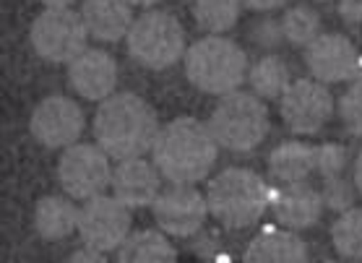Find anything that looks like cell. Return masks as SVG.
<instances>
[{
    "mask_svg": "<svg viewBox=\"0 0 362 263\" xmlns=\"http://www.w3.org/2000/svg\"><path fill=\"white\" fill-rule=\"evenodd\" d=\"M154 107L133 91H120L102 99L94 115V139L112 159L148 154L159 136Z\"/></svg>",
    "mask_w": 362,
    "mask_h": 263,
    "instance_id": "cell-1",
    "label": "cell"
},
{
    "mask_svg": "<svg viewBox=\"0 0 362 263\" xmlns=\"http://www.w3.org/2000/svg\"><path fill=\"white\" fill-rule=\"evenodd\" d=\"M219 144L209 123L196 117H177L167 123L157 136L151 148V159L159 167L162 177L170 182L196 185L206 180L211 167L216 165Z\"/></svg>",
    "mask_w": 362,
    "mask_h": 263,
    "instance_id": "cell-2",
    "label": "cell"
},
{
    "mask_svg": "<svg viewBox=\"0 0 362 263\" xmlns=\"http://www.w3.org/2000/svg\"><path fill=\"white\" fill-rule=\"evenodd\" d=\"M274 188L258 173L245 167H230L209 182L206 201L216 222L230 230H245L272 209Z\"/></svg>",
    "mask_w": 362,
    "mask_h": 263,
    "instance_id": "cell-3",
    "label": "cell"
},
{
    "mask_svg": "<svg viewBox=\"0 0 362 263\" xmlns=\"http://www.w3.org/2000/svg\"><path fill=\"white\" fill-rule=\"evenodd\" d=\"M247 55L238 42L211 34L185 49V76L206 94H230L247 78Z\"/></svg>",
    "mask_w": 362,
    "mask_h": 263,
    "instance_id": "cell-4",
    "label": "cell"
},
{
    "mask_svg": "<svg viewBox=\"0 0 362 263\" xmlns=\"http://www.w3.org/2000/svg\"><path fill=\"white\" fill-rule=\"evenodd\" d=\"M209 128L227 151H253L269 136V110L255 91L235 89L216 102Z\"/></svg>",
    "mask_w": 362,
    "mask_h": 263,
    "instance_id": "cell-5",
    "label": "cell"
},
{
    "mask_svg": "<svg viewBox=\"0 0 362 263\" xmlns=\"http://www.w3.org/2000/svg\"><path fill=\"white\" fill-rule=\"evenodd\" d=\"M128 55L139 66L151 71H165L185 58V29L167 11H148L133 21L125 37Z\"/></svg>",
    "mask_w": 362,
    "mask_h": 263,
    "instance_id": "cell-6",
    "label": "cell"
},
{
    "mask_svg": "<svg viewBox=\"0 0 362 263\" xmlns=\"http://www.w3.org/2000/svg\"><path fill=\"white\" fill-rule=\"evenodd\" d=\"M86 37H91L83 24L81 11L45 8L34 18L29 40L34 52L47 63H71L86 49Z\"/></svg>",
    "mask_w": 362,
    "mask_h": 263,
    "instance_id": "cell-7",
    "label": "cell"
},
{
    "mask_svg": "<svg viewBox=\"0 0 362 263\" xmlns=\"http://www.w3.org/2000/svg\"><path fill=\"white\" fill-rule=\"evenodd\" d=\"M110 159L112 156L99 144L68 146L58 162V180L66 196L89 201L99 193H107V188H112V173H115Z\"/></svg>",
    "mask_w": 362,
    "mask_h": 263,
    "instance_id": "cell-8",
    "label": "cell"
},
{
    "mask_svg": "<svg viewBox=\"0 0 362 263\" xmlns=\"http://www.w3.org/2000/svg\"><path fill=\"white\" fill-rule=\"evenodd\" d=\"M78 235L83 245L102 253H115L131 235V206L123 204L115 193H99L83 201L78 211Z\"/></svg>",
    "mask_w": 362,
    "mask_h": 263,
    "instance_id": "cell-9",
    "label": "cell"
},
{
    "mask_svg": "<svg viewBox=\"0 0 362 263\" xmlns=\"http://www.w3.org/2000/svg\"><path fill=\"white\" fill-rule=\"evenodd\" d=\"M281 120L297 136H313L334 115V97L318 78H295L279 97Z\"/></svg>",
    "mask_w": 362,
    "mask_h": 263,
    "instance_id": "cell-10",
    "label": "cell"
},
{
    "mask_svg": "<svg viewBox=\"0 0 362 263\" xmlns=\"http://www.w3.org/2000/svg\"><path fill=\"white\" fill-rule=\"evenodd\" d=\"M154 219L159 230H165L173 238H193L201 232L209 211V201L196 185H182V182H170L151 204Z\"/></svg>",
    "mask_w": 362,
    "mask_h": 263,
    "instance_id": "cell-11",
    "label": "cell"
},
{
    "mask_svg": "<svg viewBox=\"0 0 362 263\" xmlns=\"http://www.w3.org/2000/svg\"><path fill=\"white\" fill-rule=\"evenodd\" d=\"M32 136L47 148H68L78 144L83 133V112L74 99L47 97L34 107L29 120Z\"/></svg>",
    "mask_w": 362,
    "mask_h": 263,
    "instance_id": "cell-12",
    "label": "cell"
},
{
    "mask_svg": "<svg viewBox=\"0 0 362 263\" xmlns=\"http://www.w3.org/2000/svg\"><path fill=\"white\" fill-rule=\"evenodd\" d=\"M305 66L318 81L341 83L360 76L362 55L341 34H318L305 47Z\"/></svg>",
    "mask_w": 362,
    "mask_h": 263,
    "instance_id": "cell-13",
    "label": "cell"
},
{
    "mask_svg": "<svg viewBox=\"0 0 362 263\" xmlns=\"http://www.w3.org/2000/svg\"><path fill=\"white\" fill-rule=\"evenodd\" d=\"M162 173L154 165V159L146 162L144 156L120 159L112 173V193L131 209L151 206L162 193Z\"/></svg>",
    "mask_w": 362,
    "mask_h": 263,
    "instance_id": "cell-14",
    "label": "cell"
},
{
    "mask_svg": "<svg viewBox=\"0 0 362 263\" xmlns=\"http://www.w3.org/2000/svg\"><path fill=\"white\" fill-rule=\"evenodd\" d=\"M68 78L76 94L89 102H102L115 94L117 86V63L105 49H83L76 60L68 63Z\"/></svg>",
    "mask_w": 362,
    "mask_h": 263,
    "instance_id": "cell-15",
    "label": "cell"
},
{
    "mask_svg": "<svg viewBox=\"0 0 362 263\" xmlns=\"http://www.w3.org/2000/svg\"><path fill=\"white\" fill-rule=\"evenodd\" d=\"M274 216L281 227L289 230H308L321 219L323 196L310 182H289V185H276L272 198Z\"/></svg>",
    "mask_w": 362,
    "mask_h": 263,
    "instance_id": "cell-16",
    "label": "cell"
},
{
    "mask_svg": "<svg viewBox=\"0 0 362 263\" xmlns=\"http://www.w3.org/2000/svg\"><path fill=\"white\" fill-rule=\"evenodd\" d=\"M81 16L89 34L99 42H120L136 21L128 0H83Z\"/></svg>",
    "mask_w": 362,
    "mask_h": 263,
    "instance_id": "cell-17",
    "label": "cell"
},
{
    "mask_svg": "<svg viewBox=\"0 0 362 263\" xmlns=\"http://www.w3.org/2000/svg\"><path fill=\"white\" fill-rule=\"evenodd\" d=\"M245 261L253 263H303L308 261V245L289 227H264L245 250Z\"/></svg>",
    "mask_w": 362,
    "mask_h": 263,
    "instance_id": "cell-18",
    "label": "cell"
},
{
    "mask_svg": "<svg viewBox=\"0 0 362 263\" xmlns=\"http://www.w3.org/2000/svg\"><path fill=\"white\" fill-rule=\"evenodd\" d=\"M269 173L279 185L308 182L315 175V146L305 141H284L269 154Z\"/></svg>",
    "mask_w": 362,
    "mask_h": 263,
    "instance_id": "cell-19",
    "label": "cell"
},
{
    "mask_svg": "<svg viewBox=\"0 0 362 263\" xmlns=\"http://www.w3.org/2000/svg\"><path fill=\"white\" fill-rule=\"evenodd\" d=\"M71 198V196H68ZM68 198L47 196L34 209V227L45 240H63L78 232V211Z\"/></svg>",
    "mask_w": 362,
    "mask_h": 263,
    "instance_id": "cell-20",
    "label": "cell"
},
{
    "mask_svg": "<svg viewBox=\"0 0 362 263\" xmlns=\"http://www.w3.org/2000/svg\"><path fill=\"white\" fill-rule=\"evenodd\" d=\"M120 263H167L177 258L175 245L167 240V232L141 230L125 238V242L115 250Z\"/></svg>",
    "mask_w": 362,
    "mask_h": 263,
    "instance_id": "cell-21",
    "label": "cell"
},
{
    "mask_svg": "<svg viewBox=\"0 0 362 263\" xmlns=\"http://www.w3.org/2000/svg\"><path fill=\"white\" fill-rule=\"evenodd\" d=\"M247 83L261 99H279L292 83L289 68L279 55H264L247 71Z\"/></svg>",
    "mask_w": 362,
    "mask_h": 263,
    "instance_id": "cell-22",
    "label": "cell"
},
{
    "mask_svg": "<svg viewBox=\"0 0 362 263\" xmlns=\"http://www.w3.org/2000/svg\"><path fill=\"white\" fill-rule=\"evenodd\" d=\"M240 0H196L193 3V18L198 29L209 34H224L238 24Z\"/></svg>",
    "mask_w": 362,
    "mask_h": 263,
    "instance_id": "cell-23",
    "label": "cell"
},
{
    "mask_svg": "<svg viewBox=\"0 0 362 263\" xmlns=\"http://www.w3.org/2000/svg\"><path fill=\"white\" fill-rule=\"evenodd\" d=\"M331 242L341 258H362V209H346L331 227Z\"/></svg>",
    "mask_w": 362,
    "mask_h": 263,
    "instance_id": "cell-24",
    "label": "cell"
},
{
    "mask_svg": "<svg viewBox=\"0 0 362 263\" xmlns=\"http://www.w3.org/2000/svg\"><path fill=\"white\" fill-rule=\"evenodd\" d=\"M281 32L284 40L295 47H308L321 34V18L308 6H295L281 16Z\"/></svg>",
    "mask_w": 362,
    "mask_h": 263,
    "instance_id": "cell-25",
    "label": "cell"
},
{
    "mask_svg": "<svg viewBox=\"0 0 362 263\" xmlns=\"http://www.w3.org/2000/svg\"><path fill=\"white\" fill-rule=\"evenodd\" d=\"M339 117L349 136L362 139V76H357L339 99Z\"/></svg>",
    "mask_w": 362,
    "mask_h": 263,
    "instance_id": "cell-26",
    "label": "cell"
},
{
    "mask_svg": "<svg viewBox=\"0 0 362 263\" xmlns=\"http://www.w3.org/2000/svg\"><path fill=\"white\" fill-rule=\"evenodd\" d=\"M354 180H344L341 175H334V177H323V188H321V196H323V204L326 209L331 211H346V209H352L354 204Z\"/></svg>",
    "mask_w": 362,
    "mask_h": 263,
    "instance_id": "cell-27",
    "label": "cell"
},
{
    "mask_svg": "<svg viewBox=\"0 0 362 263\" xmlns=\"http://www.w3.org/2000/svg\"><path fill=\"white\" fill-rule=\"evenodd\" d=\"M346 162H349V151L341 144H323L315 146V173L321 177H334V175L344 173Z\"/></svg>",
    "mask_w": 362,
    "mask_h": 263,
    "instance_id": "cell-28",
    "label": "cell"
},
{
    "mask_svg": "<svg viewBox=\"0 0 362 263\" xmlns=\"http://www.w3.org/2000/svg\"><path fill=\"white\" fill-rule=\"evenodd\" d=\"M250 40L261 47H276L279 42H284V32H281V21L274 18H261L258 24H253L250 29Z\"/></svg>",
    "mask_w": 362,
    "mask_h": 263,
    "instance_id": "cell-29",
    "label": "cell"
},
{
    "mask_svg": "<svg viewBox=\"0 0 362 263\" xmlns=\"http://www.w3.org/2000/svg\"><path fill=\"white\" fill-rule=\"evenodd\" d=\"M339 16L349 26L362 24V0H339Z\"/></svg>",
    "mask_w": 362,
    "mask_h": 263,
    "instance_id": "cell-30",
    "label": "cell"
},
{
    "mask_svg": "<svg viewBox=\"0 0 362 263\" xmlns=\"http://www.w3.org/2000/svg\"><path fill=\"white\" fill-rule=\"evenodd\" d=\"M107 258V253H102V250H97V247H91V245H83L78 250H74V253L68 255V261L71 263H99V261H105Z\"/></svg>",
    "mask_w": 362,
    "mask_h": 263,
    "instance_id": "cell-31",
    "label": "cell"
},
{
    "mask_svg": "<svg viewBox=\"0 0 362 263\" xmlns=\"http://www.w3.org/2000/svg\"><path fill=\"white\" fill-rule=\"evenodd\" d=\"M240 3L253 11H274V8H279V6H284L287 0H240Z\"/></svg>",
    "mask_w": 362,
    "mask_h": 263,
    "instance_id": "cell-32",
    "label": "cell"
},
{
    "mask_svg": "<svg viewBox=\"0 0 362 263\" xmlns=\"http://www.w3.org/2000/svg\"><path fill=\"white\" fill-rule=\"evenodd\" d=\"M354 188H357V193L362 196V151H360V156H357V162H354Z\"/></svg>",
    "mask_w": 362,
    "mask_h": 263,
    "instance_id": "cell-33",
    "label": "cell"
},
{
    "mask_svg": "<svg viewBox=\"0 0 362 263\" xmlns=\"http://www.w3.org/2000/svg\"><path fill=\"white\" fill-rule=\"evenodd\" d=\"M45 8H71L76 0H40Z\"/></svg>",
    "mask_w": 362,
    "mask_h": 263,
    "instance_id": "cell-34",
    "label": "cell"
},
{
    "mask_svg": "<svg viewBox=\"0 0 362 263\" xmlns=\"http://www.w3.org/2000/svg\"><path fill=\"white\" fill-rule=\"evenodd\" d=\"M131 6H136V8H151V6H157L159 0H128Z\"/></svg>",
    "mask_w": 362,
    "mask_h": 263,
    "instance_id": "cell-35",
    "label": "cell"
},
{
    "mask_svg": "<svg viewBox=\"0 0 362 263\" xmlns=\"http://www.w3.org/2000/svg\"><path fill=\"white\" fill-rule=\"evenodd\" d=\"M321 3H326V0H321Z\"/></svg>",
    "mask_w": 362,
    "mask_h": 263,
    "instance_id": "cell-36",
    "label": "cell"
}]
</instances>
